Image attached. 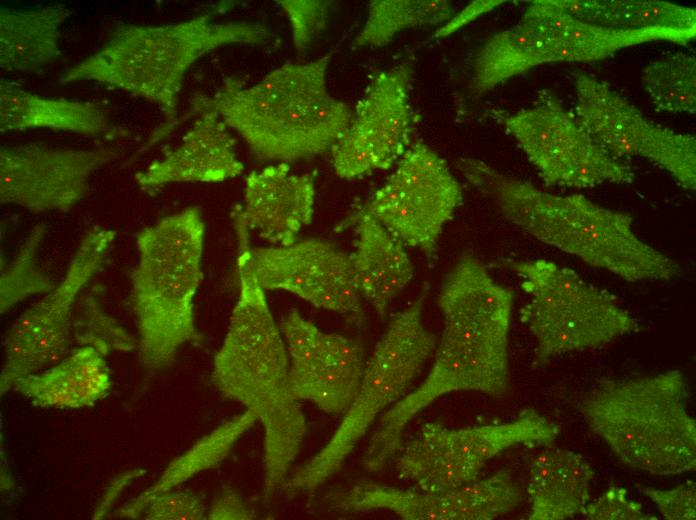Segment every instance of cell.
<instances>
[{"label": "cell", "instance_id": "obj_9", "mask_svg": "<svg viewBox=\"0 0 696 520\" xmlns=\"http://www.w3.org/2000/svg\"><path fill=\"white\" fill-rule=\"evenodd\" d=\"M529 296L519 312L533 335V368L556 357L603 347L640 331L637 319L609 291L585 281L574 270L544 258L503 259Z\"/></svg>", "mask_w": 696, "mask_h": 520}, {"label": "cell", "instance_id": "obj_33", "mask_svg": "<svg viewBox=\"0 0 696 520\" xmlns=\"http://www.w3.org/2000/svg\"><path fill=\"white\" fill-rule=\"evenodd\" d=\"M45 224L35 225L19 246L12 260L1 264L0 311L6 313L26 298L45 294L54 284L39 262V249L46 233Z\"/></svg>", "mask_w": 696, "mask_h": 520}, {"label": "cell", "instance_id": "obj_2", "mask_svg": "<svg viewBox=\"0 0 696 520\" xmlns=\"http://www.w3.org/2000/svg\"><path fill=\"white\" fill-rule=\"evenodd\" d=\"M455 167L512 224L536 240L628 282L670 280L678 265L634 232L633 218L581 194L556 195L488 163L459 158Z\"/></svg>", "mask_w": 696, "mask_h": 520}, {"label": "cell", "instance_id": "obj_4", "mask_svg": "<svg viewBox=\"0 0 696 520\" xmlns=\"http://www.w3.org/2000/svg\"><path fill=\"white\" fill-rule=\"evenodd\" d=\"M332 53L305 63L286 62L253 85L227 78L212 96L196 95L192 112H215L259 158L277 163L332 150L352 111L327 87Z\"/></svg>", "mask_w": 696, "mask_h": 520}, {"label": "cell", "instance_id": "obj_27", "mask_svg": "<svg viewBox=\"0 0 696 520\" xmlns=\"http://www.w3.org/2000/svg\"><path fill=\"white\" fill-rule=\"evenodd\" d=\"M68 15L61 4L26 11L1 8V69L40 72L52 63L59 53L60 27Z\"/></svg>", "mask_w": 696, "mask_h": 520}, {"label": "cell", "instance_id": "obj_38", "mask_svg": "<svg viewBox=\"0 0 696 520\" xmlns=\"http://www.w3.org/2000/svg\"><path fill=\"white\" fill-rule=\"evenodd\" d=\"M256 518L255 512L232 488L223 487L207 510L209 520H250Z\"/></svg>", "mask_w": 696, "mask_h": 520}, {"label": "cell", "instance_id": "obj_23", "mask_svg": "<svg viewBox=\"0 0 696 520\" xmlns=\"http://www.w3.org/2000/svg\"><path fill=\"white\" fill-rule=\"evenodd\" d=\"M356 242L350 254L356 287L380 317L412 281L415 268L406 246L378 220L358 209L351 217Z\"/></svg>", "mask_w": 696, "mask_h": 520}, {"label": "cell", "instance_id": "obj_8", "mask_svg": "<svg viewBox=\"0 0 696 520\" xmlns=\"http://www.w3.org/2000/svg\"><path fill=\"white\" fill-rule=\"evenodd\" d=\"M426 292L390 317L340 424L312 458L287 476L279 488L285 497L310 495L335 475L377 416L404 396L431 357L437 341L422 319Z\"/></svg>", "mask_w": 696, "mask_h": 520}, {"label": "cell", "instance_id": "obj_11", "mask_svg": "<svg viewBox=\"0 0 696 520\" xmlns=\"http://www.w3.org/2000/svg\"><path fill=\"white\" fill-rule=\"evenodd\" d=\"M492 117L515 139L547 186L584 189L635 180L634 170L603 150L551 90L538 91L529 108L494 110Z\"/></svg>", "mask_w": 696, "mask_h": 520}, {"label": "cell", "instance_id": "obj_18", "mask_svg": "<svg viewBox=\"0 0 696 520\" xmlns=\"http://www.w3.org/2000/svg\"><path fill=\"white\" fill-rule=\"evenodd\" d=\"M521 499L506 470L447 491L361 481L329 497L331 507L342 513L387 510L405 520H492L515 509Z\"/></svg>", "mask_w": 696, "mask_h": 520}, {"label": "cell", "instance_id": "obj_10", "mask_svg": "<svg viewBox=\"0 0 696 520\" xmlns=\"http://www.w3.org/2000/svg\"><path fill=\"white\" fill-rule=\"evenodd\" d=\"M559 426L533 408L501 424L452 429L440 422L424 424L400 448L396 468L401 478L424 491H447L478 479L486 463L518 445L550 446Z\"/></svg>", "mask_w": 696, "mask_h": 520}, {"label": "cell", "instance_id": "obj_25", "mask_svg": "<svg viewBox=\"0 0 696 520\" xmlns=\"http://www.w3.org/2000/svg\"><path fill=\"white\" fill-rule=\"evenodd\" d=\"M594 471L579 453L555 448L531 462L528 496L530 520H566L582 515L590 501Z\"/></svg>", "mask_w": 696, "mask_h": 520}, {"label": "cell", "instance_id": "obj_32", "mask_svg": "<svg viewBox=\"0 0 696 520\" xmlns=\"http://www.w3.org/2000/svg\"><path fill=\"white\" fill-rule=\"evenodd\" d=\"M102 292L99 285L86 287L76 302L72 315L75 348L92 347L104 357L137 349V339L104 308Z\"/></svg>", "mask_w": 696, "mask_h": 520}, {"label": "cell", "instance_id": "obj_7", "mask_svg": "<svg viewBox=\"0 0 696 520\" xmlns=\"http://www.w3.org/2000/svg\"><path fill=\"white\" fill-rule=\"evenodd\" d=\"M683 374L668 370L627 380L601 379L578 407L590 430L626 466L657 476L696 467V421Z\"/></svg>", "mask_w": 696, "mask_h": 520}, {"label": "cell", "instance_id": "obj_14", "mask_svg": "<svg viewBox=\"0 0 696 520\" xmlns=\"http://www.w3.org/2000/svg\"><path fill=\"white\" fill-rule=\"evenodd\" d=\"M462 201V187L447 162L416 141L384 184L359 209L405 246L432 256L445 224Z\"/></svg>", "mask_w": 696, "mask_h": 520}, {"label": "cell", "instance_id": "obj_6", "mask_svg": "<svg viewBox=\"0 0 696 520\" xmlns=\"http://www.w3.org/2000/svg\"><path fill=\"white\" fill-rule=\"evenodd\" d=\"M261 25L218 23L209 14L163 25L123 24L97 52L72 66L61 83L95 81L156 104L172 118L183 79L206 53L229 44H260Z\"/></svg>", "mask_w": 696, "mask_h": 520}, {"label": "cell", "instance_id": "obj_28", "mask_svg": "<svg viewBox=\"0 0 696 520\" xmlns=\"http://www.w3.org/2000/svg\"><path fill=\"white\" fill-rule=\"evenodd\" d=\"M258 419L249 410L235 415L190 448L173 459L159 478L138 496L114 512V516L135 519L142 516L149 501L159 493L175 489L199 473L218 467L231 453L236 443Z\"/></svg>", "mask_w": 696, "mask_h": 520}, {"label": "cell", "instance_id": "obj_37", "mask_svg": "<svg viewBox=\"0 0 696 520\" xmlns=\"http://www.w3.org/2000/svg\"><path fill=\"white\" fill-rule=\"evenodd\" d=\"M640 491L657 507L664 519H696V485L688 480L673 489L659 490L639 485Z\"/></svg>", "mask_w": 696, "mask_h": 520}, {"label": "cell", "instance_id": "obj_36", "mask_svg": "<svg viewBox=\"0 0 696 520\" xmlns=\"http://www.w3.org/2000/svg\"><path fill=\"white\" fill-rule=\"evenodd\" d=\"M582 516L588 520H657L658 518L643 512L642 505L628 497L626 489L616 484L596 500L589 501Z\"/></svg>", "mask_w": 696, "mask_h": 520}, {"label": "cell", "instance_id": "obj_3", "mask_svg": "<svg viewBox=\"0 0 696 520\" xmlns=\"http://www.w3.org/2000/svg\"><path fill=\"white\" fill-rule=\"evenodd\" d=\"M238 298L211 380L225 398L242 404L261 423L263 494L279 490L301 449L306 418L288 385L289 358L265 290L253 275L238 281Z\"/></svg>", "mask_w": 696, "mask_h": 520}, {"label": "cell", "instance_id": "obj_35", "mask_svg": "<svg viewBox=\"0 0 696 520\" xmlns=\"http://www.w3.org/2000/svg\"><path fill=\"white\" fill-rule=\"evenodd\" d=\"M207 509L202 497L190 490H167L154 496L142 516L147 520H202Z\"/></svg>", "mask_w": 696, "mask_h": 520}, {"label": "cell", "instance_id": "obj_17", "mask_svg": "<svg viewBox=\"0 0 696 520\" xmlns=\"http://www.w3.org/2000/svg\"><path fill=\"white\" fill-rule=\"evenodd\" d=\"M280 329L289 358L291 395L325 413L344 414L361 384L366 364L362 344L321 330L294 308L284 316Z\"/></svg>", "mask_w": 696, "mask_h": 520}, {"label": "cell", "instance_id": "obj_5", "mask_svg": "<svg viewBox=\"0 0 696 520\" xmlns=\"http://www.w3.org/2000/svg\"><path fill=\"white\" fill-rule=\"evenodd\" d=\"M205 223L198 207L164 217L138 232L130 275L137 351L150 372L171 365L180 348L203 340L194 298L203 278Z\"/></svg>", "mask_w": 696, "mask_h": 520}, {"label": "cell", "instance_id": "obj_31", "mask_svg": "<svg viewBox=\"0 0 696 520\" xmlns=\"http://www.w3.org/2000/svg\"><path fill=\"white\" fill-rule=\"evenodd\" d=\"M642 83L656 111L689 113L696 111V58L678 52L649 63Z\"/></svg>", "mask_w": 696, "mask_h": 520}, {"label": "cell", "instance_id": "obj_1", "mask_svg": "<svg viewBox=\"0 0 696 520\" xmlns=\"http://www.w3.org/2000/svg\"><path fill=\"white\" fill-rule=\"evenodd\" d=\"M514 294L474 255L463 254L438 295L440 342L425 380L385 411L363 456L380 471L402 447L407 425L439 397L456 391L504 396L510 387L509 332Z\"/></svg>", "mask_w": 696, "mask_h": 520}, {"label": "cell", "instance_id": "obj_22", "mask_svg": "<svg viewBox=\"0 0 696 520\" xmlns=\"http://www.w3.org/2000/svg\"><path fill=\"white\" fill-rule=\"evenodd\" d=\"M181 143L135 175L142 190L150 191L176 182L215 183L243 171L236 153L237 140L213 111L202 110Z\"/></svg>", "mask_w": 696, "mask_h": 520}, {"label": "cell", "instance_id": "obj_21", "mask_svg": "<svg viewBox=\"0 0 696 520\" xmlns=\"http://www.w3.org/2000/svg\"><path fill=\"white\" fill-rule=\"evenodd\" d=\"M314 204V174L293 173L281 162L248 174L241 213L250 232L274 246H286L311 223Z\"/></svg>", "mask_w": 696, "mask_h": 520}, {"label": "cell", "instance_id": "obj_13", "mask_svg": "<svg viewBox=\"0 0 696 520\" xmlns=\"http://www.w3.org/2000/svg\"><path fill=\"white\" fill-rule=\"evenodd\" d=\"M575 116L591 137L616 159H646L668 172L685 190L696 189V138L647 119L611 87L586 72L573 74Z\"/></svg>", "mask_w": 696, "mask_h": 520}, {"label": "cell", "instance_id": "obj_16", "mask_svg": "<svg viewBox=\"0 0 696 520\" xmlns=\"http://www.w3.org/2000/svg\"><path fill=\"white\" fill-rule=\"evenodd\" d=\"M116 156L109 148L71 149L38 143L2 146L0 202L36 214L69 211L87 194L92 175Z\"/></svg>", "mask_w": 696, "mask_h": 520}, {"label": "cell", "instance_id": "obj_26", "mask_svg": "<svg viewBox=\"0 0 696 520\" xmlns=\"http://www.w3.org/2000/svg\"><path fill=\"white\" fill-rule=\"evenodd\" d=\"M46 128L89 136H118L106 113L96 104L65 98H49L29 92L12 82L0 84L1 132Z\"/></svg>", "mask_w": 696, "mask_h": 520}, {"label": "cell", "instance_id": "obj_34", "mask_svg": "<svg viewBox=\"0 0 696 520\" xmlns=\"http://www.w3.org/2000/svg\"><path fill=\"white\" fill-rule=\"evenodd\" d=\"M291 26L292 40L297 50L306 49L325 27L329 2L318 0H279Z\"/></svg>", "mask_w": 696, "mask_h": 520}, {"label": "cell", "instance_id": "obj_39", "mask_svg": "<svg viewBox=\"0 0 696 520\" xmlns=\"http://www.w3.org/2000/svg\"><path fill=\"white\" fill-rule=\"evenodd\" d=\"M143 473H145V470L137 468L126 471L115 477L103 492V495L94 509L92 518L102 519L108 516L116 500L121 496L122 491H124L135 479L141 477Z\"/></svg>", "mask_w": 696, "mask_h": 520}, {"label": "cell", "instance_id": "obj_30", "mask_svg": "<svg viewBox=\"0 0 696 520\" xmlns=\"http://www.w3.org/2000/svg\"><path fill=\"white\" fill-rule=\"evenodd\" d=\"M451 2L444 0H374L355 47H382L407 29L446 23L453 16Z\"/></svg>", "mask_w": 696, "mask_h": 520}, {"label": "cell", "instance_id": "obj_40", "mask_svg": "<svg viewBox=\"0 0 696 520\" xmlns=\"http://www.w3.org/2000/svg\"><path fill=\"white\" fill-rule=\"evenodd\" d=\"M504 1L487 0L474 1L467 5L462 11L447 21L440 29H438L434 38H443L456 32L460 28L466 26L470 22L476 20L479 16L493 10L501 5Z\"/></svg>", "mask_w": 696, "mask_h": 520}, {"label": "cell", "instance_id": "obj_12", "mask_svg": "<svg viewBox=\"0 0 696 520\" xmlns=\"http://www.w3.org/2000/svg\"><path fill=\"white\" fill-rule=\"evenodd\" d=\"M116 232L100 226L90 228L80 239L61 281L25 310L7 331L0 394L14 382L43 370L74 348L72 315L80 294L103 268Z\"/></svg>", "mask_w": 696, "mask_h": 520}, {"label": "cell", "instance_id": "obj_29", "mask_svg": "<svg viewBox=\"0 0 696 520\" xmlns=\"http://www.w3.org/2000/svg\"><path fill=\"white\" fill-rule=\"evenodd\" d=\"M580 20L616 29H695L696 10L656 0H553Z\"/></svg>", "mask_w": 696, "mask_h": 520}, {"label": "cell", "instance_id": "obj_19", "mask_svg": "<svg viewBox=\"0 0 696 520\" xmlns=\"http://www.w3.org/2000/svg\"><path fill=\"white\" fill-rule=\"evenodd\" d=\"M251 263L265 291L282 290L313 306L363 317L350 254L316 237L286 246L251 248Z\"/></svg>", "mask_w": 696, "mask_h": 520}, {"label": "cell", "instance_id": "obj_20", "mask_svg": "<svg viewBox=\"0 0 696 520\" xmlns=\"http://www.w3.org/2000/svg\"><path fill=\"white\" fill-rule=\"evenodd\" d=\"M524 12L539 28L542 65L600 61L627 47L654 41L686 45L696 36V28L616 29L586 22L564 11L553 0L532 1Z\"/></svg>", "mask_w": 696, "mask_h": 520}, {"label": "cell", "instance_id": "obj_15", "mask_svg": "<svg viewBox=\"0 0 696 520\" xmlns=\"http://www.w3.org/2000/svg\"><path fill=\"white\" fill-rule=\"evenodd\" d=\"M412 75V63L404 61L372 78L346 131L331 150L338 177L354 179L387 170L409 149L415 127Z\"/></svg>", "mask_w": 696, "mask_h": 520}, {"label": "cell", "instance_id": "obj_24", "mask_svg": "<svg viewBox=\"0 0 696 520\" xmlns=\"http://www.w3.org/2000/svg\"><path fill=\"white\" fill-rule=\"evenodd\" d=\"M112 386L105 357L92 347L74 348L57 363L18 378L12 390L43 408H83L104 399Z\"/></svg>", "mask_w": 696, "mask_h": 520}]
</instances>
